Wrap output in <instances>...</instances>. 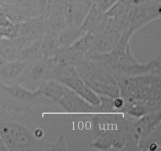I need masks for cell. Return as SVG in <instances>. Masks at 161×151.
I'll return each mask as SVG.
<instances>
[{"instance_id":"obj_1","label":"cell","mask_w":161,"mask_h":151,"mask_svg":"<svg viewBox=\"0 0 161 151\" xmlns=\"http://www.w3.org/2000/svg\"><path fill=\"white\" fill-rule=\"evenodd\" d=\"M35 130L27 112L3 109L0 113V137L9 150L46 149L44 142L36 137Z\"/></svg>"},{"instance_id":"obj_2","label":"cell","mask_w":161,"mask_h":151,"mask_svg":"<svg viewBox=\"0 0 161 151\" xmlns=\"http://www.w3.org/2000/svg\"><path fill=\"white\" fill-rule=\"evenodd\" d=\"M39 91L49 101L59 104L65 111L71 113L94 112V106L85 99H82L77 93L59 82H44Z\"/></svg>"},{"instance_id":"obj_3","label":"cell","mask_w":161,"mask_h":151,"mask_svg":"<svg viewBox=\"0 0 161 151\" xmlns=\"http://www.w3.org/2000/svg\"><path fill=\"white\" fill-rule=\"evenodd\" d=\"M42 99L47 100L37 91H31L23 86L8 85L0 80V106L3 109L27 112Z\"/></svg>"},{"instance_id":"obj_4","label":"cell","mask_w":161,"mask_h":151,"mask_svg":"<svg viewBox=\"0 0 161 151\" xmlns=\"http://www.w3.org/2000/svg\"><path fill=\"white\" fill-rule=\"evenodd\" d=\"M77 71L90 88L109 97L118 95L119 89L118 83L105 69H100L94 64H86Z\"/></svg>"},{"instance_id":"obj_5","label":"cell","mask_w":161,"mask_h":151,"mask_svg":"<svg viewBox=\"0 0 161 151\" xmlns=\"http://www.w3.org/2000/svg\"><path fill=\"white\" fill-rule=\"evenodd\" d=\"M56 77L59 81H61L59 83L72 89L86 100V102L93 105H100L101 99L96 95L95 93H94L93 90L90 89L75 69L69 66H64L57 72Z\"/></svg>"},{"instance_id":"obj_6","label":"cell","mask_w":161,"mask_h":151,"mask_svg":"<svg viewBox=\"0 0 161 151\" xmlns=\"http://www.w3.org/2000/svg\"><path fill=\"white\" fill-rule=\"evenodd\" d=\"M156 81L151 77H138V78H129L123 80L119 83V89L122 90V94L125 97L130 98H143L152 92V89L155 86Z\"/></svg>"},{"instance_id":"obj_7","label":"cell","mask_w":161,"mask_h":151,"mask_svg":"<svg viewBox=\"0 0 161 151\" xmlns=\"http://www.w3.org/2000/svg\"><path fill=\"white\" fill-rule=\"evenodd\" d=\"M50 65L48 62H36L22 72L20 76V86L31 90L35 83H39L48 73Z\"/></svg>"},{"instance_id":"obj_8","label":"cell","mask_w":161,"mask_h":151,"mask_svg":"<svg viewBox=\"0 0 161 151\" xmlns=\"http://www.w3.org/2000/svg\"><path fill=\"white\" fill-rule=\"evenodd\" d=\"M51 147L49 148L48 149H56L57 146H59L58 147V149H67V147H66V142L64 140V138L62 137H60L58 138V140H57L53 145H50Z\"/></svg>"},{"instance_id":"obj_9","label":"cell","mask_w":161,"mask_h":151,"mask_svg":"<svg viewBox=\"0 0 161 151\" xmlns=\"http://www.w3.org/2000/svg\"><path fill=\"white\" fill-rule=\"evenodd\" d=\"M0 150H9L1 137H0Z\"/></svg>"}]
</instances>
